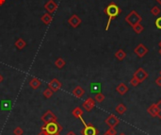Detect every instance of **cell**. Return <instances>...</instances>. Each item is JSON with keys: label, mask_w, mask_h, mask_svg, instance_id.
<instances>
[{"label": "cell", "mask_w": 161, "mask_h": 135, "mask_svg": "<svg viewBox=\"0 0 161 135\" xmlns=\"http://www.w3.org/2000/svg\"><path fill=\"white\" fill-rule=\"evenodd\" d=\"M82 106H83V108H84V110L86 111H93L94 109V107H95V100L93 98H91V97H88L83 102Z\"/></svg>", "instance_id": "10"}, {"label": "cell", "mask_w": 161, "mask_h": 135, "mask_svg": "<svg viewBox=\"0 0 161 135\" xmlns=\"http://www.w3.org/2000/svg\"><path fill=\"white\" fill-rule=\"evenodd\" d=\"M41 85H42V81L37 77H32L29 80V86L33 90H37L39 87H41Z\"/></svg>", "instance_id": "19"}, {"label": "cell", "mask_w": 161, "mask_h": 135, "mask_svg": "<svg viewBox=\"0 0 161 135\" xmlns=\"http://www.w3.org/2000/svg\"><path fill=\"white\" fill-rule=\"evenodd\" d=\"M159 54H160V56H161V48L159 49Z\"/></svg>", "instance_id": "43"}, {"label": "cell", "mask_w": 161, "mask_h": 135, "mask_svg": "<svg viewBox=\"0 0 161 135\" xmlns=\"http://www.w3.org/2000/svg\"><path fill=\"white\" fill-rule=\"evenodd\" d=\"M61 86H62V84L57 78H53V80H50L48 83V88L52 90L54 93L59 91V90L61 88Z\"/></svg>", "instance_id": "11"}, {"label": "cell", "mask_w": 161, "mask_h": 135, "mask_svg": "<svg viewBox=\"0 0 161 135\" xmlns=\"http://www.w3.org/2000/svg\"><path fill=\"white\" fill-rule=\"evenodd\" d=\"M73 94L76 97H78V98H81L83 95L85 94V90L84 88H82L81 86H76V88H74L73 90Z\"/></svg>", "instance_id": "16"}, {"label": "cell", "mask_w": 161, "mask_h": 135, "mask_svg": "<svg viewBox=\"0 0 161 135\" xmlns=\"http://www.w3.org/2000/svg\"><path fill=\"white\" fill-rule=\"evenodd\" d=\"M157 109H158V118L161 120V99L157 103Z\"/></svg>", "instance_id": "33"}, {"label": "cell", "mask_w": 161, "mask_h": 135, "mask_svg": "<svg viewBox=\"0 0 161 135\" xmlns=\"http://www.w3.org/2000/svg\"><path fill=\"white\" fill-rule=\"evenodd\" d=\"M140 83V82L139 80H137L134 76H133V77H132L131 80H130V85H131V86H133V87H137Z\"/></svg>", "instance_id": "29"}, {"label": "cell", "mask_w": 161, "mask_h": 135, "mask_svg": "<svg viewBox=\"0 0 161 135\" xmlns=\"http://www.w3.org/2000/svg\"><path fill=\"white\" fill-rule=\"evenodd\" d=\"M0 108L3 111H10L12 108V101L10 99H2L0 101Z\"/></svg>", "instance_id": "13"}, {"label": "cell", "mask_w": 161, "mask_h": 135, "mask_svg": "<svg viewBox=\"0 0 161 135\" xmlns=\"http://www.w3.org/2000/svg\"><path fill=\"white\" fill-rule=\"evenodd\" d=\"M115 111H116V112L119 114L120 115H123L127 111V107H126L124 103H119L116 106V108H115Z\"/></svg>", "instance_id": "21"}, {"label": "cell", "mask_w": 161, "mask_h": 135, "mask_svg": "<svg viewBox=\"0 0 161 135\" xmlns=\"http://www.w3.org/2000/svg\"><path fill=\"white\" fill-rule=\"evenodd\" d=\"M72 114L74 117L76 118H78V119H80L81 117H83V114H84V111L83 110L80 108V107H76V108H74L72 111Z\"/></svg>", "instance_id": "22"}, {"label": "cell", "mask_w": 161, "mask_h": 135, "mask_svg": "<svg viewBox=\"0 0 161 135\" xmlns=\"http://www.w3.org/2000/svg\"><path fill=\"white\" fill-rule=\"evenodd\" d=\"M44 9L47 10V13L52 14L57 10V4L54 1V0H48V1L44 4Z\"/></svg>", "instance_id": "12"}, {"label": "cell", "mask_w": 161, "mask_h": 135, "mask_svg": "<svg viewBox=\"0 0 161 135\" xmlns=\"http://www.w3.org/2000/svg\"><path fill=\"white\" fill-rule=\"evenodd\" d=\"M104 13L107 15V17H108L107 23V27H106V30H108L109 26H110L111 22L116 17H118V16L121 13H122V10H121V8L118 6L116 3L111 2L110 4L108 5V6H107L105 8Z\"/></svg>", "instance_id": "1"}, {"label": "cell", "mask_w": 161, "mask_h": 135, "mask_svg": "<svg viewBox=\"0 0 161 135\" xmlns=\"http://www.w3.org/2000/svg\"><path fill=\"white\" fill-rule=\"evenodd\" d=\"M156 84L157 86H159V87H161V76L160 77H158L157 80H156Z\"/></svg>", "instance_id": "34"}, {"label": "cell", "mask_w": 161, "mask_h": 135, "mask_svg": "<svg viewBox=\"0 0 161 135\" xmlns=\"http://www.w3.org/2000/svg\"><path fill=\"white\" fill-rule=\"evenodd\" d=\"M38 135H46V133H45L44 131H42V129H41V131L38 133Z\"/></svg>", "instance_id": "36"}, {"label": "cell", "mask_w": 161, "mask_h": 135, "mask_svg": "<svg viewBox=\"0 0 161 135\" xmlns=\"http://www.w3.org/2000/svg\"><path fill=\"white\" fill-rule=\"evenodd\" d=\"M14 46H15V47L18 49V50H22V49H24V48L26 46V42L24 40V39L18 38V39H17V40L15 41Z\"/></svg>", "instance_id": "20"}, {"label": "cell", "mask_w": 161, "mask_h": 135, "mask_svg": "<svg viewBox=\"0 0 161 135\" xmlns=\"http://www.w3.org/2000/svg\"><path fill=\"white\" fill-rule=\"evenodd\" d=\"M116 91L119 94L121 95H124L126 93H127L129 91V88L125 85L124 83H120L119 85L116 87Z\"/></svg>", "instance_id": "18"}, {"label": "cell", "mask_w": 161, "mask_h": 135, "mask_svg": "<svg viewBox=\"0 0 161 135\" xmlns=\"http://www.w3.org/2000/svg\"><path fill=\"white\" fill-rule=\"evenodd\" d=\"M132 29H133V30L135 31V33H137V34H140V33H142V31L144 30V27L140 23V24H137V25L133 26L132 27Z\"/></svg>", "instance_id": "25"}, {"label": "cell", "mask_w": 161, "mask_h": 135, "mask_svg": "<svg viewBox=\"0 0 161 135\" xmlns=\"http://www.w3.org/2000/svg\"><path fill=\"white\" fill-rule=\"evenodd\" d=\"M114 56H115V58H116L118 60H124L125 59V57H126V53H125L124 50L119 49V50H117L116 52H115Z\"/></svg>", "instance_id": "23"}, {"label": "cell", "mask_w": 161, "mask_h": 135, "mask_svg": "<svg viewBox=\"0 0 161 135\" xmlns=\"http://www.w3.org/2000/svg\"><path fill=\"white\" fill-rule=\"evenodd\" d=\"M119 135H126V134H125V133H124V132H121Z\"/></svg>", "instance_id": "41"}, {"label": "cell", "mask_w": 161, "mask_h": 135, "mask_svg": "<svg viewBox=\"0 0 161 135\" xmlns=\"http://www.w3.org/2000/svg\"><path fill=\"white\" fill-rule=\"evenodd\" d=\"M66 135H76V133L74 131H69L68 133H66Z\"/></svg>", "instance_id": "35"}, {"label": "cell", "mask_w": 161, "mask_h": 135, "mask_svg": "<svg viewBox=\"0 0 161 135\" xmlns=\"http://www.w3.org/2000/svg\"><path fill=\"white\" fill-rule=\"evenodd\" d=\"M141 21H142V17L136 12V10H131L125 17V22L131 27L141 23Z\"/></svg>", "instance_id": "3"}, {"label": "cell", "mask_w": 161, "mask_h": 135, "mask_svg": "<svg viewBox=\"0 0 161 135\" xmlns=\"http://www.w3.org/2000/svg\"><path fill=\"white\" fill-rule=\"evenodd\" d=\"M3 80H4V77L0 74V83H2L3 82Z\"/></svg>", "instance_id": "38"}, {"label": "cell", "mask_w": 161, "mask_h": 135, "mask_svg": "<svg viewBox=\"0 0 161 135\" xmlns=\"http://www.w3.org/2000/svg\"><path fill=\"white\" fill-rule=\"evenodd\" d=\"M81 18L79 17L77 14H73L70 18L68 19V23L74 29H76L80 25H81Z\"/></svg>", "instance_id": "9"}, {"label": "cell", "mask_w": 161, "mask_h": 135, "mask_svg": "<svg viewBox=\"0 0 161 135\" xmlns=\"http://www.w3.org/2000/svg\"><path fill=\"white\" fill-rule=\"evenodd\" d=\"M80 121H81L84 125V128L81 131L82 135H98L99 134V131L93 124H87L83 119V117L80 118Z\"/></svg>", "instance_id": "4"}, {"label": "cell", "mask_w": 161, "mask_h": 135, "mask_svg": "<svg viewBox=\"0 0 161 135\" xmlns=\"http://www.w3.org/2000/svg\"><path fill=\"white\" fill-rule=\"evenodd\" d=\"M147 112L150 114L153 118L158 117V109L157 104H152L149 108L147 109Z\"/></svg>", "instance_id": "15"}, {"label": "cell", "mask_w": 161, "mask_h": 135, "mask_svg": "<svg viewBox=\"0 0 161 135\" xmlns=\"http://www.w3.org/2000/svg\"><path fill=\"white\" fill-rule=\"evenodd\" d=\"M41 20H42V22H43V23L45 26H48V25L51 23V22H52L53 16H52V14L49 13H43V14L42 15Z\"/></svg>", "instance_id": "17"}, {"label": "cell", "mask_w": 161, "mask_h": 135, "mask_svg": "<svg viewBox=\"0 0 161 135\" xmlns=\"http://www.w3.org/2000/svg\"><path fill=\"white\" fill-rule=\"evenodd\" d=\"M106 97L104 94L101 93H98V94H95V97H94V100H95V102H98V103H102L103 101L105 100Z\"/></svg>", "instance_id": "26"}, {"label": "cell", "mask_w": 161, "mask_h": 135, "mask_svg": "<svg viewBox=\"0 0 161 135\" xmlns=\"http://www.w3.org/2000/svg\"><path fill=\"white\" fill-rule=\"evenodd\" d=\"M148 76H149L148 73H147L144 69H143V68H141V67H140L139 69H137V71L134 73V77H135L140 83L144 81L146 78L148 77Z\"/></svg>", "instance_id": "7"}, {"label": "cell", "mask_w": 161, "mask_h": 135, "mask_svg": "<svg viewBox=\"0 0 161 135\" xmlns=\"http://www.w3.org/2000/svg\"><path fill=\"white\" fill-rule=\"evenodd\" d=\"M13 134H14V135H23V134H24V131H23L22 128L16 127V128L13 129Z\"/></svg>", "instance_id": "30"}, {"label": "cell", "mask_w": 161, "mask_h": 135, "mask_svg": "<svg viewBox=\"0 0 161 135\" xmlns=\"http://www.w3.org/2000/svg\"><path fill=\"white\" fill-rule=\"evenodd\" d=\"M158 46H159V47H160V48H161V41H160V42H159V44H158Z\"/></svg>", "instance_id": "42"}, {"label": "cell", "mask_w": 161, "mask_h": 135, "mask_svg": "<svg viewBox=\"0 0 161 135\" xmlns=\"http://www.w3.org/2000/svg\"><path fill=\"white\" fill-rule=\"evenodd\" d=\"M65 64H66V61L64 60V59H62V58H57L55 60V66L57 69H62L63 67L65 66Z\"/></svg>", "instance_id": "24"}, {"label": "cell", "mask_w": 161, "mask_h": 135, "mask_svg": "<svg viewBox=\"0 0 161 135\" xmlns=\"http://www.w3.org/2000/svg\"><path fill=\"white\" fill-rule=\"evenodd\" d=\"M156 1H157L158 4H160V5H161V0H156Z\"/></svg>", "instance_id": "39"}, {"label": "cell", "mask_w": 161, "mask_h": 135, "mask_svg": "<svg viewBox=\"0 0 161 135\" xmlns=\"http://www.w3.org/2000/svg\"><path fill=\"white\" fill-rule=\"evenodd\" d=\"M107 132H108L111 135H117V131H116V129H115V128H109L107 131Z\"/></svg>", "instance_id": "32"}, {"label": "cell", "mask_w": 161, "mask_h": 135, "mask_svg": "<svg viewBox=\"0 0 161 135\" xmlns=\"http://www.w3.org/2000/svg\"><path fill=\"white\" fill-rule=\"evenodd\" d=\"M149 52V49L144 46L143 44H140L135 47L134 53L139 58H143L144 56Z\"/></svg>", "instance_id": "6"}, {"label": "cell", "mask_w": 161, "mask_h": 135, "mask_svg": "<svg viewBox=\"0 0 161 135\" xmlns=\"http://www.w3.org/2000/svg\"><path fill=\"white\" fill-rule=\"evenodd\" d=\"M103 135H111V134H109L108 132H107V131H106V132H105L104 134H103Z\"/></svg>", "instance_id": "40"}, {"label": "cell", "mask_w": 161, "mask_h": 135, "mask_svg": "<svg viewBox=\"0 0 161 135\" xmlns=\"http://www.w3.org/2000/svg\"><path fill=\"white\" fill-rule=\"evenodd\" d=\"M154 24H156V27L158 30H161V16H159V17L156 20Z\"/></svg>", "instance_id": "31"}, {"label": "cell", "mask_w": 161, "mask_h": 135, "mask_svg": "<svg viewBox=\"0 0 161 135\" xmlns=\"http://www.w3.org/2000/svg\"><path fill=\"white\" fill-rule=\"evenodd\" d=\"M160 13H161V10H160V9H159L158 6H154V7L151 9V13H152L153 15H154V16H157L158 14H160Z\"/></svg>", "instance_id": "28"}, {"label": "cell", "mask_w": 161, "mask_h": 135, "mask_svg": "<svg viewBox=\"0 0 161 135\" xmlns=\"http://www.w3.org/2000/svg\"><path fill=\"white\" fill-rule=\"evenodd\" d=\"M90 90L91 94H98L102 92V84L100 82H91L90 85Z\"/></svg>", "instance_id": "14"}, {"label": "cell", "mask_w": 161, "mask_h": 135, "mask_svg": "<svg viewBox=\"0 0 161 135\" xmlns=\"http://www.w3.org/2000/svg\"><path fill=\"white\" fill-rule=\"evenodd\" d=\"M53 94H54V92L49 88H46L45 90H43V95L44 97V98H46V99H48L52 97Z\"/></svg>", "instance_id": "27"}, {"label": "cell", "mask_w": 161, "mask_h": 135, "mask_svg": "<svg viewBox=\"0 0 161 135\" xmlns=\"http://www.w3.org/2000/svg\"><path fill=\"white\" fill-rule=\"evenodd\" d=\"M160 76H161V71H160Z\"/></svg>", "instance_id": "44"}, {"label": "cell", "mask_w": 161, "mask_h": 135, "mask_svg": "<svg viewBox=\"0 0 161 135\" xmlns=\"http://www.w3.org/2000/svg\"><path fill=\"white\" fill-rule=\"evenodd\" d=\"M105 123L107 124V125L109 128H115L116 126L119 125L120 119H119L117 116H115L114 114H109V115L106 118Z\"/></svg>", "instance_id": "8"}, {"label": "cell", "mask_w": 161, "mask_h": 135, "mask_svg": "<svg viewBox=\"0 0 161 135\" xmlns=\"http://www.w3.org/2000/svg\"><path fill=\"white\" fill-rule=\"evenodd\" d=\"M41 120H42L44 124L51 123V122H57V115H56L51 110H47V111H45L44 114L42 115Z\"/></svg>", "instance_id": "5"}, {"label": "cell", "mask_w": 161, "mask_h": 135, "mask_svg": "<svg viewBox=\"0 0 161 135\" xmlns=\"http://www.w3.org/2000/svg\"><path fill=\"white\" fill-rule=\"evenodd\" d=\"M41 129L44 131L46 135H60L63 128L57 122H51L44 124L43 126L41 127Z\"/></svg>", "instance_id": "2"}, {"label": "cell", "mask_w": 161, "mask_h": 135, "mask_svg": "<svg viewBox=\"0 0 161 135\" xmlns=\"http://www.w3.org/2000/svg\"><path fill=\"white\" fill-rule=\"evenodd\" d=\"M5 3H6V0H0V7H2Z\"/></svg>", "instance_id": "37"}]
</instances>
